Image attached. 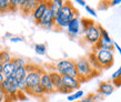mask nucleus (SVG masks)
Returning a JSON list of instances; mask_svg holds the SVG:
<instances>
[{
  "instance_id": "nucleus-16",
  "label": "nucleus",
  "mask_w": 121,
  "mask_h": 102,
  "mask_svg": "<svg viewBox=\"0 0 121 102\" xmlns=\"http://www.w3.org/2000/svg\"><path fill=\"white\" fill-rule=\"evenodd\" d=\"M48 72H49V76H50V79H51L52 84H53V87H55V90L57 91L59 88L62 85V76H60L55 70L48 71Z\"/></svg>"
},
{
  "instance_id": "nucleus-15",
  "label": "nucleus",
  "mask_w": 121,
  "mask_h": 102,
  "mask_svg": "<svg viewBox=\"0 0 121 102\" xmlns=\"http://www.w3.org/2000/svg\"><path fill=\"white\" fill-rule=\"evenodd\" d=\"M47 9H48V1H46V0H40L38 6L35 8V10H33L32 13H31L32 19L36 22H38L39 19L42 17V15L44 13V11L47 10Z\"/></svg>"
},
{
  "instance_id": "nucleus-7",
  "label": "nucleus",
  "mask_w": 121,
  "mask_h": 102,
  "mask_svg": "<svg viewBox=\"0 0 121 102\" xmlns=\"http://www.w3.org/2000/svg\"><path fill=\"white\" fill-rule=\"evenodd\" d=\"M93 53L95 55V59L101 67L102 70L109 69L113 66L114 62V55L113 51L109 50H93Z\"/></svg>"
},
{
  "instance_id": "nucleus-33",
  "label": "nucleus",
  "mask_w": 121,
  "mask_h": 102,
  "mask_svg": "<svg viewBox=\"0 0 121 102\" xmlns=\"http://www.w3.org/2000/svg\"><path fill=\"white\" fill-rule=\"evenodd\" d=\"M76 4H78L79 6H81V7H86V6H87V2H86L84 0H76Z\"/></svg>"
},
{
  "instance_id": "nucleus-28",
  "label": "nucleus",
  "mask_w": 121,
  "mask_h": 102,
  "mask_svg": "<svg viewBox=\"0 0 121 102\" xmlns=\"http://www.w3.org/2000/svg\"><path fill=\"white\" fill-rule=\"evenodd\" d=\"M111 80L112 81H118V80H121V66L118 68L111 76Z\"/></svg>"
},
{
  "instance_id": "nucleus-38",
  "label": "nucleus",
  "mask_w": 121,
  "mask_h": 102,
  "mask_svg": "<svg viewBox=\"0 0 121 102\" xmlns=\"http://www.w3.org/2000/svg\"><path fill=\"white\" fill-rule=\"evenodd\" d=\"M0 72H2V64H0Z\"/></svg>"
},
{
  "instance_id": "nucleus-25",
  "label": "nucleus",
  "mask_w": 121,
  "mask_h": 102,
  "mask_svg": "<svg viewBox=\"0 0 121 102\" xmlns=\"http://www.w3.org/2000/svg\"><path fill=\"white\" fill-rule=\"evenodd\" d=\"M12 62L16 64L17 68H21V67H26L28 64V62H27L26 59L21 58V57H13L12 58Z\"/></svg>"
},
{
  "instance_id": "nucleus-18",
  "label": "nucleus",
  "mask_w": 121,
  "mask_h": 102,
  "mask_svg": "<svg viewBox=\"0 0 121 102\" xmlns=\"http://www.w3.org/2000/svg\"><path fill=\"white\" fill-rule=\"evenodd\" d=\"M66 1H63V0H50V1H48V8L50 9V10L53 12V15H57L60 9L63 7V4H65Z\"/></svg>"
},
{
  "instance_id": "nucleus-13",
  "label": "nucleus",
  "mask_w": 121,
  "mask_h": 102,
  "mask_svg": "<svg viewBox=\"0 0 121 102\" xmlns=\"http://www.w3.org/2000/svg\"><path fill=\"white\" fill-rule=\"evenodd\" d=\"M62 84L68 89L69 92H74L79 90L81 82L79 79L71 78V76H62Z\"/></svg>"
},
{
  "instance_id": "nucleus-10",
  "label": "nucleus",
  "mask_w": 121,
  "mask_h": 102,
  "mask_svg": "<svg viewBox=\"0 0 121 102\" xmlns=\"http://www.w3.org/2000/svg\"><path fill=\"white\" fill-rule=\"evenodd\" d=\"M40 85L43 88L46 94H51L53 92H56L55 87L51 82V79L49 76V72L48 71H42L40 76Z\"/></svg>"
},
{
  "instance_id": "nucleus-17",
  "label": "nucleus",
  "mask_w": 121,
  "mask_h": 102,
  "mask_svg": "<svg viewBox=\"0 0 121 102\" xmlns=\"http://www.w3.org/2000/svg\"><path fill=\"white\" fill-rule=\"evenodd\" d=\"M16 69H17V67L16 64L12 62L11 60L10 62H8L6 64L2 66V74H4V78H9V76H13L16 72Z\"/></svg>"
},
{
  "instance_id": "nucleus-29",
  "label": "nucleus",
  "mask_w": 121,
  "mask_h": 102,
  "mask_svg": "<svg viewBox=\"0 0 121 102\" xmlns=\"http://www.w3.org/2000/svg\"><path fill=\"white\" fill-rule=\"evenodd\" d=\"M77 102H97V101L93 98V93H90V94L86 95L82 99H80V101H77Z\"/></svg>"
},
{
  "instance_id": "nucleus-31",
  "label": "nucleus",
  "mask_w": 121,
  "mask_h": 102,
  "mask_svg": "<svg viewBox=\"0 0 121 102\" xmlns=\"http://www.w3.org/2000/svg\"><path fill=\"white\" fill-rule=\"evenodd\" d=\"M9 40H10L11 42H23V40H25V39H23L22 37H13V36H12Z\"/></svg>"
},
{
  "instance_id": "nucleus-12",
  "label": "nucleus",
  "mask_w": 121,
  "mask_h": 102,
  "mask_svg": "<svg viewBox=\"0 0 121 102\" xmlns=\"http://www.w3.org/2000/svg\"><path fill=\"white\" fill-rule=\"evenodd\" d=\"M40 0H21L19 9L21 10L23 16H31L35 8L38 6Z\"/></svg>"
},
{
  "instance_id": "nucleus-4",
  "label": "nucleus",
  "mask_w": 121,
  "mask_h": 102,
  "mask_svg": "<svg viewBox=\"0 0 121 102\" xmlns=\"http://www.w3.org/2000/svg\"><path fill=\"white\" fill-rule=\"evenodd\" d=\"M53 70L57 71L60 76H71V78L78 79V72H77V69H76L74 60H71V59L59 60L55 64Z\"/></svg>"
},
{
  "instance_id": "nucleus-39",
  "label": "nucleus",
  "mask_w": 121,
  "mask_h": 102,
  "mask_svg": "<svg viewBox=\"0 0 121 102\" xmlns=\"http://www.w3.org/2000/svg\"><path fill=\"white\" fill-rule=\"evenodd\" d=\"M0 50H1V47H0Z\"/></svg>"
},
{
  "instance_id": "nucleus-9",
  "label": "nucleus",
  "mask_w": 121,
  "mask_h": 102,
  "mask_svg": "<svg viewBox=\"0 0 121 102\" xmlns=\"http://www.w3.org/2000/svg\"><path fill=\"white\" fill-rule=\"evenodd\" d=\"M67 32L71 38H76L79 36V33L81 32V19L79 17H74L71 21L69 22V25L67 26Z\"/></svg>"
},
{
  "instance_id": "nucleus-34",
  "label": "nucleus",
  "mask_w": 121,
  "mask_h": 102,
  "mask_svg": "<svg viewBox=\"0 0 121 102\" xmlns=\"http://www.w3.org/2000/svg\"><path fill=\"white\" fill-rule=\"evenodd\" d=\"M121 4V0H111L110 1V6H118V4Z\"/></svg>"
},
{
  "instance_id": "nucleus-26",
  "label": "nucleus",
  "mask_w": 121,
  "mask_h": 102,
  "mask_svg": "<svg viewBox=\"0 0 121 102\" xmlns=\"http://www.w3.org/2000/svg\"><path fill=\"white\" fill-rule=\"evenodd\" d=\"M10 11L9 0H0V13H6Z\"/></svg>"
},
{
  "instance_id": "nucleus-5",
  "label": "nucleus",
  "mask_w": 121,
  "mask_h": 102,
  "mask_svg": "<svg viewBox=\"0 0 121 102\" xmlns=\"http://www.w3.org/2000/svg\"><path fill=\"white\" fill-rule=\"evenodd\" d=\"M1 85H2L4 92V94H6V100H4V101H7L9 98H10L12 101L19 98V94H20L21 92L19 91L18 81L15 79V76L4 78V82L1 83Z\"/></svg>"
},
{
  "instance_id": "nucleus-35",
  "label": "nucleus",
  "mask_w": 121,
  "mask_h": 102,
  "mask_svg": "<svg viewBox=\"0 0 121 102\" xmlns=\"http://www.w3.org/2000/svg\"><path fill=\"white\" fill-rule=\"evenodd\" d=\"M113 47H114V49H117V51L120 53V55H121V47L119 46V44L117 43V42H114V44H113Z\"/></svg>"
},
{
  "instance_id": "nucleus-37",
  "label": "nucleus",
  "mask_w": 121,
  "mask_h": 102,
  "mask_svg": "<svg viewBox=\"0 0 121 102\" xmlns=\"http://www.w3.org/2000/svg\"><path fill=\"white\" fill-rule=\"evenodd\" d=\"M6 37H8V38H11V37H12V36H11L10 33L8 32V33H6Z\"/></svg>"
},
{
  "instance_id": "nucleus-24",
  "label": "nucleus",
  "mask_w": 121,
  "mask_h": 102,
  "mask_svg": "<svg viewBox=\"0 0 121 102\" xmlns=\"http://www.w3.org/2000/svg\"><path fill=\"white\" fill-rule=\"evenodd\" d=\"M35 51L39 55H44L47 53V46L43 43H37L35 44Z\"/></svg>"
},
{
  "instance_id": "nucleus-14",
  "label": "nucleus",
  "mask_w": 121,
  "mask_h": 102,
  "mask_svg": "<svg viewBox=\"0 0 121 102\" xmlns=\"http://www.w3.org/2000/svg\"><path fill=\"white\" fill-rule=\"evenodd\" d=\"M114 89L112 82H109V81H103V82H100L99 87H98V91L97 93H99L100 95L102 97H109L113 93Z\"/></svg>"
},
{
  "instance_id": "nucleus-32",
  "label": "nucleus",
  "mask_w": 121,
  "mask_h": 102,
  "mask_svg": "<svg viewBox=\"0 0 121 102\" xmlns=\"http://www.w3.org/2000/svg\"><path fill=\"white\" fill-rule=\"evenodd\" d=\"M6 100V94L4 92V89H2V85L0 83V102H4Z\"/></svg>"
},
{
  "instance_id": "nucleus-22",
  "label": "nucleus",
  "mask_w": 121,
  "mask_h": 102,
  "mask_svg": "<svg viewBox=\"0 0 121 102\" xmlns=\"http://www.w3.org/2000/svg\"><path fill=\"white\" fill-rule=\"evenodd\" d=\"M28 74V71H27L26 67H21V68H17L16 69V72L13 74L15 79L17 81H23L26 80V76Z\"/></svg>"
},
{
  "instance_id": "nucleus-27",
  "label": "nucleus",
  "mask_w": 121,
  "mask_h": 102,
  "mask_svg": "<svg viewBox=\"0 0 121 102\" xmlns=\"http://www.w3.org/2000/svg\"><path fill=\"white\" fill-rule=\"evenodd\" d=\"M20 2L21 0H9V4H10V11H17L20 7Z\"/></svg>"
},
{
  "instance_id": "nucleus-20",
  "label": "nucleus",
  "mask_w": 121,
  "mask_h": 102,
  "mask_svg": "<svg viewBox=\"0 0 121 102\" xmlns=\"http://www.w3.org/2000/svg\"><path fill=\"white\" fill-rule=\"evenodd\" d=\"M28 93L33 95V97H36V98H43L44 95H46V92H44L43 88L40 85V83L32 88H30L29 90H28Z\"/></svg>"
},
{
  "instance_id": "nucleus-8",
  "label": "nucleus",
  "mask_w": 121,
  "mask_h": 102,
  "mask_svg": "<svg viewBox=\"0 0 121 102\" xmlns=\"http://www.w3.org/2000/svg\"><path fill=\"white\" fill-rule=\"evenodd\" d=\"M55 17L56 16L53 15V12L48 8L47 10L44 11L42 17L39 19V21L36 22V23L46 30H52L55 28Z\"/></svg>"
},
{
  "instance_id": "nucleus-36",
  "label": "nucleus",
  "mask_w": 121,
  "mask_h": 102,
  "mask_svg": "<svg viewBox=\"0 0 121 102\" xmlns=\"http://www.w3.org/2000/svg\"><path fill=\"white\" fill-rule=\"evenodd\" d=\"M4 74H2V72H0V83H2V82H4Z\"/></svg>"
},
{
  "instance_id": "nucleus-23",
  "label": "nucleus",
  "mask_w": 121,
  "mask_h": 102,
  "mask_svg": "<svg viewBox=\"0 0 121 102\" xmlns=\"http://www.w3.org/2000/svg\"><path fill=\"white\" fill-rule=\"evenodd\" d=\"M83 97H84V91H82V90H77V91H74V92H72V93L68 94L67 100L70 102H77L78 100L82 99Z\"/></svg>"
},
{
  "instance_id": "nucleus-21",
  "label": "nucleus",
  "mask_w": 121,
  "mask_h": 102,
  "mask_svg": "<svg viewBox=\"0 0 121 102\" xmlns=\"http://www.w3.org/2000/svg\"><path fill=\"white\" fill-rule=\"evenodd\" d=\"M12 55H10V52L7 49H1L0 50V64H6L8 62H10L12 60Z\"/></svg>"
},
{
  "instance_id": "nucleus-1",
  "label": "nucleus",
  "mask_w": 121,
  "mask_h": 102,
  "mask_svg": "<svg viewBox=\"0 0 121 102\" xmlns=\"http://www.w3.org/2000/svg\"><path fill=\"white\" fill-rule=\"evenodd\" d=\"M78 16V10L73 7L72 2L66 1L63 7L60 9L55 17V28L56 29H66L69 22Z\"/></svg>"
},
{
  "instance_id": "nucleus-2",
  "label": "nucleus",
  "mask_w": 121,
  "mask_h": 102,
  "mask_svg": "<svg viewBox=\"0 0 121 102\" xmlns=\"http://www.w3.org/2000/svg\"><path fill=\"white\" fill-rule=\"evenodd\" d=\"M81 32L83 33V39L91 46H95L100 38L98 25L90 19H81Z\"/></svg>"
},
{
  "instance_id": "nucleus-19",
  "label": "nucleus",
  "mask_w": 121,
  "mask_h": 102,
  "mask_svg": "<svg viewBox=\"0 0 121 102\" xmlns=\"http://www.w3.org/2000/svg\"><path fill=\"white\" fill-rule=\"evenodd\" d=\"M86 58H87V60H88L89 64L91 66V68L95 70L98 74L102 71L101 67L99 66V63H98V61H97V59H95V53H93V51H92V52H90V53L88 55V57H86Z\"/></svg>"
},
{
  "instance_id": "nucleus-30",
  "label": "nucleus",
  "mask_w": 121,
  "mask_h": 102,
  "mask_svg": "<svg viewBox=\"0 0 121 102\" xmlns=\"http://www.w3.org/2000/svg\"><path fill=\"white\" fill-rule=\"evenodd\" d=\"M84 8H86V11L88 12L89 15H91L93 18H97V12H95V10L93 9V8L90 7V6H88V4H87V6H86Z\"/></svg>"
},
{
  "instance_id": "nucleus-3",
  "label": "nucleus",
  "mask_w": 121,
  "mask_h": 102,
  "mask_svg": "<svg viewBox=\"0 0 121 102\" xmlns=\"http://www.w3.org/2000/svg\"><path fill=\"white\" fill-rule=\"evenodd\" d=\"M74 64H76V69L78 72V79L80 80L81 83L83 81H88L93 76H98V73L89 64L86 57H80L77 60H74Z\"/></svg>"
},
{
  "instance_id": "nucleus-6",
  "label": "nucleus",
  "mask_w": 121,
  "mask_h": 102,
  "mask_svg": "<svg viewBox=\"0 0 121 102\" xmlns=\"http://www.w3.org/2000/svg\"><path fill=\"white\" fill-rule=\"evenodd\" d=\"M98 29H99V32H100V38H99V40H98V42L93 46V50L113 51L114 41L111 39L109 32H108L104 28H102L100 25H98Z\"/></svg>"
},
{
  "instance_id": "nucleus-11",
  "label": "nucleus",
  "mask_w": 121,
  "mask_h": 102,
  "mask_svg": "<svg viewBox=\"0 0 121 102\" xmlns=\"http://www.w3.org/2000/svg\"><path fill=\"white\" fill-rule=\"evenodd\" d=\"M43 71V69H41V68H38L37 70H35V71H31V72H28L26 76V84H27V88H28V90H29L30 88L35 87V85H37V84L40 83V76H41V72Z\"/></svg>"
}]
</instances>
